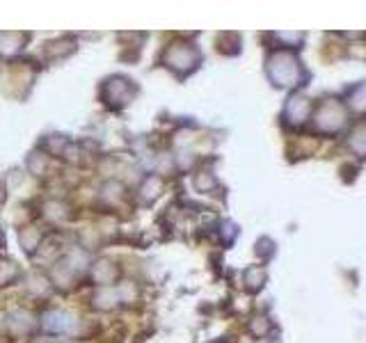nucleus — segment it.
<instances>
[{
  "label": "nucleus",
  "mask_w": 366,
  "mask_h": 343,
  "mask_svg": "<svg viewBox=\"0 0 366 343\" xmlns=\"http://www.w3.org/2000/svg\"><path fill=\"white\" fill-rule=\"evenodd\" d=\"M346 108L355 110V113L364 115L366 113V83L355 85L346 96Z\"/></svg>",
  "instance_id": "7ed1b4c3"
},
{
  "label": "nucleus",
  "mask_w": 366,
  "mask_h": 343,
  "mask_svg": "<svg viewBox=\"0 0 366 343\" xmlns=\"http://www.w3.org/2000/svg\"><path fill=\"white\" fill-rule=\"evenodd\" d=\"M316 121L325 133H337L343 126V121H346V110H343L341 103H337V98H328V101L318 108Z\"/></svg>",
  "instance_id": "f257e3e1"
},
{
  "label": "nucleus",
  "mask_w": 366,
  "mask_h": 343,
  "mask_svg": "<svg viewBox=\"0 0 366 343\" xmlns=\"http://www.w3.org/2000/svg\"><path fill=\"white\" fill-rule=\"evenodd\" d=\"M309 110H311V106H309L307 98L296 96V98H291V103H288V108H286V113H288L291 117H296V119H293V124L300 126V124H303V121L307 119Z\"/></svg>",
  "instance_id": "20e7f679"
},
{
  "label": "nucleus",
  "mask_w": 366,
  "mask_h": 343,
  "mask_svg": "<svg viewBox=\"0 0 366 343\" xmlns=\"http://www.w3.org/2000/svg\"><path fill=\"white\" fill-rule=\"evenodd\" d=\"M277 66H275V73H273V78L277 81V85H300L298 81L303 78L305 71H303V66H300V62L293 58V55H284V64L282 66L279 64V60L275 58Z\"/></svg>",
  "instance_id": "f03ea898"
},
{
  "label": "nucleus",
  "mask_w": 366,
  "mask_h": 343,
  "mask_svg": "<svg viewBox=\"0 0 366 343\" xmlns=\"http://www.w3.org/2000/svg\"><path fill=\"white\" fill-rule=\"evenodd\" d=\"M348 147L357 153L360 158L366 156V121L360 126H355L352 133H350V138H348Z\"/></svg>",
  "instance_id": "39448f33"
}]
</instances>
